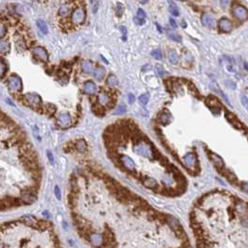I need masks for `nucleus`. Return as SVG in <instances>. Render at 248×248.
I'll return each mask as SVG.
<instances>
[{
    "mask_svg": "<svg viewBox=\"0 0 248 248\" xmlns=\"http://www.w3.org/2000/svg\"><path fill=\"white\" fill-rule=\"evenodd\" d=\"M145 141H143L137 145H134V151L139 155V156H143L145 158H148L150 159H155V152H154V148L153 145L150 143L149 139H147V137H145Z\"/></svg>",
    "mask_w": 248,
    "mask_h": 248,
    "instance_id": "1",
    "label": "nucleus"
},
{
    "mask_svg": "<svg viewBox=\"0 0 248 248\" xmlns=\"http://www.w3.org/2000/svg\"><path fill=\"white\" fill-rule=\"evenodd\" d=\"M182 162L184 163V166L188 169L189 171H196L199 169V162H198V158L195 153L193 152H189L186 154L183 157Z\"/></svg>",
    "mask_w": 248,
    "mask_h": 248,
    "instance_id": "2",
    "label": "nucleus"
},
{
    "mask_svg": "<svg viewBox=\"0 0 248 248\" xmlns=\"http://www.w3.org/2000/svg\"><path fill=\"white\" fill-rule=\"evenodd\" d=\"M37 187H26L23 188L21 193V199L24 204H31L37 200Z\"/></svg>",
    "mask_w": 248,
    "mask_h": 248,
    "instance_id": "3",
    "label": "nucleus"
},
{
    "mask_svg": "<svg viewBox=\"0 0 248 248\" xmlns=\"http://www.w3.org/2000/svg\"><path fill=\"white\" fill-rule=\"evenodd\" d=\"M22 204H24L22 199L13 198L10 196H6L1 199V209L4 211L5 209H9L12 207H18Z\"/></svg>",
    "mask_w": 248,
    "mask_h": 248,
    "instance_id": "4",
    "label": "nucleus"
},
{
    "mask_svg": "<svg viewBox=\"0 0 248 248\" xmlns=\"http://www.w3.org/2000/svg\"><path fill=\"white\" fill-rule=\"evenodd\" d=\"M8 88L10 92H21L23 89V84H22V79L17 75H11L8 79Z\"/></svg>",
    "mask_w": 248,
    "mask_h": 248,
    "instance_id": "5",
    "label": "nucleus"
},
{
    "mask_svg": "<svg viewBox=\"0 0 248 248\" xmlns=\"http://www.w3.org/2000/svg\"><path fill=\"white\" fill-rule=\"evenodd\" d=\"M232 14L237 20L244 22L248 19V9L242 5H235L232 8Z\"/></svg>",
    "mask_w": 248,
    "mask_h": 248,
    "instance_id": "6",
    "label": "nucleus"
},
{
    "mask_svg": "<svg viewBox=\"0 0 248 248\" xmlns=\"http://www.w3.org/2000/svg\"><path fill=\"white\" fill-rule=\"evenodd\" d=\"M72 22L75 23H82L86 19V11L83 7H78L72 12Z\"/></svg>",
    "mask_w": 248,
    "mask_h": 248,
    "instance_id": "7",
    "label": "nucleus"
},
{
    "mask_svg": "<svg viewBox=\"0 0 248 248\" xmlns=\"http://www.w3.org/2000/svg\"><path fill=\"white\" fill-rule=\"evenodd\" d=\"M24 98L26 99L27 103L29 104V106L36 108V109H38L41 105H42V101H41V98L40 96L36 93H27Z\"/></svg>",
    "mask_w": 248,
    "mask_h": 248,
    "instance_id": "8",
    "label": "nucleus"
},
{
    "mask_svg": "<svg viewBox=\"0 0 248 248\" xmlns=\"http://www.w3.org/2000/svg\"><path fill=\"white\" fill-rule=\"evenodd\" d=\"M120 162H121V165L123 166V168L126 169L128 172L132 173L134 172H135V162L129 156L121 155L120 157Z\"/></svg>",
    "mask_w": 248,
    "mask_h": 248,
    "instance_id": "9",
    "label": "nucleus"
},
{
    "mask_svg": "<svg viewBox=\"0 0 248 248\" xmlns=\"http://www.w3.org/2000/svg\"><path fill=\"white\" fill-rule=\"evenodd\" d=\"M33 53L38 60H40L42 62H48V60H49V54H48L47 51L43 47L37 46V47L34 48Z\"/></svg>",
    "mask_w": 248,
    "mask_h": 248,
    "instance_id": "10",
    "label": "nucleus"
},
{
    "mask_svg": "<svg viewBox=\"0 0 248 248\" xmlns=\"http://www.w3.org/2000/svg\"><path fill=\"white\" fill-rule=\"evenodd\" d=\"M83 92L87 94L93 95L97 92V87L96 84L92 80H87L83 84Z\"/></svg>",
    "mask_w": 248,
    "mask_h": 248,
    "instance_id": "11",
    "label": "nucleus"
},
{
    "mask_svg": "<svg viewBox=\"0 0 248 248\" xmlns=\"http://www.w3.org/2000/svg\"><path fill=\"white\" fill-rule=\"evenodd\" d=\"M172 121V115L167 111H162L158 116V122L162 125H168Z\"/></svg>",
    "mask_w": 248,
    "mask_h": 248,
    "instance_id": "12",
    "label": "nucleus"
},
{
    "mask_svg": "<svg viewBox=\"0 0 248 248\" xmlns=\"http://www.w3.org/2000/svg\"><path fill=\"white\" fill-rule=\"evenodd\" d=\"M218 28L220 29L222 32H225V33H229L232 30V23L229 20V19H226V18H223L221 19L219 22H218Z\"/></svg>",
    "mask_w": 248,
    "mask_h": 248,
    "instance_id": "13",
    "label": "nucleus"
},
{
    "mask_svg": "<svg viewBox=\"0 0 248 248\" xmlns=\"http://www.w3.org/2000/svg\"><path fill=\"white\" fill-rule=\"evenodd\" d=\"M72 120L69 113H62L59 115V118H58V123L61 127H69L71 125Z\"/></svg>",
    "mask_w": 248,
    "mask_h": 248,
    "instance_id": "14",
    "label": "nucleus"
},
{
    "mask_svg": "<svg viewBox=\"0 0 248 248\" xmlns=\"http://www.w3.org/2000/svg\"><path fill=\"white\" fill-rule=\"evenodd\" d=\"M141 181L143 183V185L145 187H148V188H151L153 189V190H155V189L159 187L158 185V182L152 178V177H147V176H142L141 178Z\"/></svg>",
    "mask_w": 248,
    "mask_h": 248,
    "instance_id": "15",
    "label": "nucleus"
},
{
    "mask_svg": "<svg viewBox=\"0 0 248 248\" xmlns=\"http://www.w3.org/2000/svg\"><path fill=\"white\" fill-rule=\"evenodd\" d=\"M201 23L208 28H215V20L213 18V16L209 15V14H203L201 17Z\"/></svg>",
    "mask_w": 248,
    "mask_h": 248,
    "instance_id": "16",
    "label": "nucleus"
},
{
    "mask_svg": "<svg viewBox=\"0 0 248 248\" xmlns=\"http://www.w3.org/2000/svg\"><path fill=\"white\" fill-rule=\"evenodd\" d=\"M209 158L210 159L212 160V162L218 168V169H222L224 167V162H223V159L215 153H210L209 154Z\"/></svg>",
    "mask_w": 248,
    "mask_h": 248,
    "instance_id": "17",
    "label": "nucleus"
},
{
    "mask_svg": "<svg viewBox=\"0 0 248 248\" xmlns=\"http://www.w3.org/2000/svg\"><path fill=\"white\" fill-rule=\"evenodd\" d=\"M94 67H93V65L92 64V62H89V61H84L83 64H82V72L85 73V74H88V75H92V74H94Z\"/></svg>",
    "mask_w": 248,
    "mask_h": 248,
    "instance_id": "18",
    "label": "nucleus"
},
{
    "mask_svg": "<svg viewBox=\"0 0 248 248\" xmlns=\"http://www.w3.org/2000/svg\"><path fill=\"white\" fill-rule=\"evenodd\" d=\"M75 148L79 152V153H85L88 149V145L84 139H79L75 143Z\"/></svg>",
    "mask_w": 248,
    "mask_h": 248,
    "instance_id": "19",
    "label": "nucleus"
},
{
    "mask_svg": "<svg viewBox=\"0 0 248 248\" xmlns=\"http://www.w3.org/2000/svg\"><path fill=\"white\" fill-rule=\"evenodd\" d=\"M145 13L143 9H139L137 10L136 17H134V23L138 25H143L145 23Z\"/></svg>",
    "mask_w": 248,
    "mask_h": 248,
    "instance_id": "20",
    "label": "nucleus"
},
{
    "mask_svg": "<svg viewBox=\"0 0 248 248\" xmlns=\"http://www.w3.org/2000/svg\"><path fill=\"white\" fill-rule=\"evenodd\" d=\"M98 102H99V104H101L102 106H103V105H107L108 106L111 103V99H110V96L107 93L103 92V93H101L99 94V96H98Z\"/></svg>",
    "mask_w": 248,
    "mask_h": 248,
    "instance_id": "21",
    "label": "nucleus"
},
{
    "mask_svg": "<svg viewBox=\"0 0 248 248\" xmlns=\"http://www.w3.org/2000/svg\"><path fill=\"white\" fill-rule=\"evenodd\" d=\"M105 75H106V69L104 66H98L96 67L95 71H94V78L95 79L97 80H102L104 78H105Z\"/></svg>",
    "mask_w": 248,
    "mask_h": 248,
    "instance_id": "22",
    "label": "nucleus"
},
{
    "mask_svg": "<svg viewBox=\"0 0 248 248\" xmlns=\"http://www.w3.org/2000/svg\"><path fill=\"white\" fill-rule=\"evenodd\" d=\"M103 236H101L98 233H93L91 237V243L94 246H100L103 244Z\"/></svg>",
    "mask_w": 248,
    "mask_h": 248,
    "instance_id": "23",
    "label": "nucleus"
},
{
    "mask_svg": "<svg viewBox=\"0 0 248 248\" xmlns=\"http://www.w3.org/2000/svg\"><path fill=\"white\" fill-rule=\"evenodd\" d=\"M10 51V44L9 41L1 39L0 40V51L1 53H8Z\"/></svg>",
    "mask_w": 248,
    "mask_h": 248,
    "instance_id": "24",
    "label": "nucleus"
},
{
    "mask_svg": "<svg viewBox=\"0 0 248 248\" xmlns=\"http://www.w3.org/2000/svg\"><path fill=\"white\" fill-rule=\"evenodd\" d=\"M168 59L171 64L176 65L178 63V55L174 51H170L168 52Z\"/></svg>",
    "mask_w": 248,
    "mask_h": 248,
    "instance_id": "25",
    "label": "nucleus"
},
{
    "mask_svg": "<svg viewBox=\"0 0 248 248\" xmlns=\"http://www.w3.org/2000/svg\"><path fill=\"white\" fill-rule=\"evenodd\" d=\"M226 118L228 119V121L233 125V126H237V125H240L241 126V123L239 122V121L237 120V118L236 117L233 115V114H231V113H227L226 114ZM242 127V126H241Z\"/></svg>",
    "mask_w": 248,
    "mask_h": 248,
    "instance_id": "26",
    "label": "nucleus"
},
{
    "mask_svg": "<svg viewBox=\"0 0 248 248\" xmlns=\"http://www.w3.org/2000/svg\"><path fill=\"white\" fill-rule=\"evenodd\" d=\"M93 110L97 116H104L105 115V108L101 104H94L93 107Z\"/></svg>",
    "mask_w": 248,
    "mask_h": 248,
    "instance_id": "27",
    "label": "nucleus"
},
{
    "mask_svg": "<svg viewBox=\"0 0 248 248\" xmlns=\"http://www.w3.org/2000/svg\"><path fill=\"white\" fill-rule=\"evenodd\" d=\"M59 14H60V16H62V17H64V18H65V17H67L68 15H69V12H70V10H69V7L66 5V4H64V5H62L61 7H60V9H59Z\"/></svg>",
    "mask_w": 248,
    "mask_h": 248,
    "instance_id": "28",
    "label": "nucleus"
},
{
    "mask_svg": "<svg viewBox=\"0 0 248 248\" xmlns=\"http://www.w3.org/2000/svg\"><path fill=\"white\" fill-rule=\"evenodd\" d=\"M37 27H38V29L40 30L41 33H43V34H47L48 33V26H47V23L44 21L38 20L37 22Z\"/></svg>",
    "mask_w": 248,
    "mask_h": 248,
    "instance_id": "29",
    "label": "nucleus"
},
{
    "mask_svg": "<svg viewBox=\"0 0 248 248\" xmlns=\"http://www.w3.org/2000/svg\"><path fill=\"white\" fill-rule=\"evenodd\" d=\"M166 32H167L168 37H169L171 39H173V40H174V41H176V42H181V41H182L181 37H180L179 35H177L176 33H174V32H173L172 30H170V29H166Z\"/></svg>",
    "mask_w": 248,
    "mask_h": 248,
    "instance_id": "30",
    "label": "nucleus"
},
{
    "mask_svg": "<svg viewBox=\"0 0 248 248\" xmlns=\"http://www.w3.org/2000/svg\"><path fill=\"white\" fill-rule=\"evenodd\" d=\"M225 67H226V69L229 71V72H230V73H235V66H234V65H233V62L230 60V59H225Z\"/></svg>",
    "mask_w": 248,
    "mask_h": 248,
    "instance_id": "31",
    "label": "nucleus"
},
{
    "mask_svg": "<svg viewBox=\"0 0 248 248\" xmlns=\"http://www.w3.org/2000/svg\"><path fill=\"white\" fill-rule=\"evenodd\" d=\"M107 85L110 86V87H115V86H117V85L119 84V80H118V79H117L116 76L110 75V76L107 78Z\"/></svg>",
    "mask_w": 248,
    "mask_h": 248,
    "instance_id": "32",
    "label": "nucleus"
},
{
    "mask_svg": "<svg viewBox=\"0 0 248 248\" xmlns=\"http://www.w3.org/2000/svg\"><path fill=\"white\" fill-rule=\"evenodd\" d=\"M7 71H8V65H7V63H5L4 59H1V63H0V73H1V79L4 78Z\"/></svg>",
    "mask_w": 248,
    "mask_h": 248,
    "instance_id": "33",
    "label": "nucleus"
},
{
    "mask_svg": "<svg viewBox=\"0 0 248 248\" xmlns=\"http://www.w3.org/2000/svg\"><path fill=\"white\" fill-rule=\"evenodd\" d=\"M169 4H170V11H171V13L173 14V16H178L179 15V11H178V9H177L176 3L171 1V2H169Z\"/></svg>",
    "mask_w": 248,
    "mask_h": 248,
    "instance_id": "34",
    "label": "nucleus"
},
{
    "mask_svg": "<svg viewBox=\"0 0 248 248\" xmlns=\"http://www.w3.org/2000/svg\"><path fill=\"white\" fill-rule=\"evenodd\" d=\"M148 98H149V95L148 93H144L142 95H140L139 97V102H140V104L142 106H145L148 104Z\"/></svg>",
    "mask_w": 248,
    "mask_h": 248,
    "instance_id": "35",
    "label": "nucleus"
},
{
    "mask_svg": "<svg viewBox=\"0 0 248 248\" xmlns=\"http://www.w3.org/2000/svg\"><path fill=\"white\" fill-rule=\"evenodd\" d=\"M124 12V7L123 5L121 3V2H118L117 3V16H122V14Z\"/></svg>",
    "mask_w": 248,
    "mask_h": 248,
    "instance_id": "36",
    "label": "nucleus"
},
{
    "mask_svg": "<svg viewBox=\"0 0 248 248\" xmlns=\"http://www.w3.org/2000/svg\"><path fill=\"white\" fill-rule=\"evenodd\" d=\"M151 55L155 58L157 60H160L162 58V53L159 50H154L152 52H151Z\"/></svg>",
    "mask_w": 248,
    "mask_h": 248,
    "instance_id": "37",
    "label": "nucleus"
},
{
    "mask_svg": "<svg viewBox=\"0 0 248 248\" xmlns=\"http://www.w3.org/2000/svg\"><path fill=\"white\" fill-rule=\"evenodd\" d=\"M126 110H127V108H126V107L124 105H120L118 107V108H117L115 114L116 115H122V114H124L126 112Z\"/></svg>",
    "mask_w": 248,
    "mask_h": 248,
    "instance_id": "38",
    "label": "nucleus"
},
{
    "mask_svg": "<svg viewBox=\"0 0 248 248\" xmlns=\"http://www.w3.org/2000/svg\"><path fill=\"white\" fill-rule=\"evenodd\" d=\"M156 70H157L159 77H163L165 75V71H164V69H163V67L162 65H156Z\"/></svg>",
    "mask_w": 248,
    "mask_h": 248,
    "instance_id": "39",
    "label": "nucleus"
},
{
    "mask_svg": "<svg viewBox=\"0 0 248 248\" xmlns=\"http://www.w3.org/2000/svg\"><path fill=\"white\" fill-rule=\"evenodd\" d=\"M241 100H242V104H243V107L248 110V98L245 95H243Z\"/></svg>",
    "mask_w": 248,
    "mask_h": 248,
    "instance_id": "40",
    "label": "nucleus"
},
{
    "mask_svg": "<svg viewBox=\"0 0 248 248\" xmlns=\"http://www.w3.org/2000/svg\"><path fill=\"white\" fill-rule=\"evenodd\" d=\"M6 26L4 25L3 23H1V24H0V37H1V39H3V37L5 36V33H6Z\"/></svg>",
    "mask_w": 248,
    "mask_h": 248,
    "instance_id": "41",
    "label": "nucleus"
},
{
    "mask_svg": "<svg viewBox=\"0 0 248 248\" xmlns=\"http://www.w3.org/2000/svg\"><path fill=\"white\" fill-rule=\"evenodd\" d=\"M121 31L122 33V40L125 41L127 39V28L124 26H121Z\"/></svg>",
    "mask_w": 248,
    "mask_h": 248,
    "instance_id": "42",
    "label": "nucleus"
},
{
    "mask_svg": "<svg viewBox=\"0 0 248 248\" xmlns=\"http://www.w3.org/2000/svg\"><path fill=\"white\" fill-rule=\"evenodd\" d=\"M241 188L242 190L248 194V182H242L241 183Z\"/></svg>",
    "mask_w": 248,
    "mask_h": 248,
    "instance_id": "43",
    "label": "nucleus"
},
{
    "mask_svg": "<svg viewBox=\"0 0 248 248\" xmlns=\"http://www.w3.org/2000/svg\"><path fill=\"white\" fill-rule=\"evenodd\" d=\"M54 193H55V196L58 200H61V191H60V188L57 186L54 188Z\"/></svg>",
    "mask_w": 248,
    "mask_h": 248,
    "instance_id": "44",
    "label": "nucleus"
},
{
    "mask_svg": "<svg viewBox=\"0 0 248 248\" xmlns=\"http://www.w3.org/2000/svg\"><path fill=\"white\" fill-rule=\"evenodd\" d=\"M241 223L244 227H248V217L247 216H243L241 218Z\"/></svg>",
    "mask_w": 248,
    "mask_h": 248,
    "instance_id": "45",
    "label": "nucleus"
},
{
    "mask_svg": "<svg viewBox=\"0 0 248 248\" xmlns=\"http://www.w3.org/2000/svg\"><path fill=\"white\" fill-rule=\"evenodd\" d=\"M47 155H48V158H49L50 162H51V164H53V163H54V158H53L52 153H51L50 150H48V151H47Z\"/></svg>",
    "mask_w": 248,
    "mask_h": 248,
    "instance_id": "46",
    "label": "nucleus"
},
{
    "mask_svg": "<svg viewBox=\"0 0 248 248\" xmlns=\"http://www.w3.org/2000/svg\"><path fill=\"white\" fill-rule=\"evenodd\" d=\"M91 4L93 5V11L95 13L97 11V9H98V4H99V2L98 1H92Z\"/></svg>",
    "mask_w": 248,
    "mask_h": 248,
    "instance_id": "47",
    "label": "nucleus"
},
{
    "mask_svg": "<svg viewBox=\"0 0 248 248\" xmlns=\"http://www.w3.org/2000/svg\"><path fill=\"white\" fill-rule=\"evenodd\" d=\"M60 81H61V82H64V83H67V81H68V77H66V75L61 76V77H60Z\"/></svg>",
    "mask_w": 248,
    "mask_h": 248,
    "instance_id": "48",
    "label": "nucleus"
},
{
    "mask_svg": "<svg viewBox=\"0 0 248 248\" xmlns=\"http://www.w3.org/2000/svg\"><path fill=\"white\" fill-rule=\"evenodd\" d=\"M134 100H135L134 95H133V94H129V103H130V104H133L134 102Z\"/></svg>",
    "mask_w": 248,
    "mask_h": 248,
    "instance_id": "49",
    "label": "nucleus"
},
{
    "mask_svg": "<svg viewBox=\"0 0 248 248\" xmlns=\"http://www.w3.org/2000/svg\"><path fill=\"white\" fill-rule=\"evenodd\" d=\"M170 23H171V25H172L173 27H174V28H176V27L177 26L176 23V21L173 20V19H170Z\"/></svg>",
    "mask_w": 248,
    "mask_h": 248,
    "instance_id": "50",
    "label": "nucleus"
},
{
    "mask_svg": "<svg viewBox=\"0 0 248 248\" xmlns=\"http://www.w3.org/2000/svg\"><path fill=\"white\" fill-rule=\"evenodd\" d=\"M244 65H245V69H246V70H248V63H246Z\"/></svg>",
    "mask_w": 248,
    "mask_h": 248,
    "instance_id": "51",
    "label": "nucleus"
},
{
    "mask_svg": "<svg viewBox=\"0 0 248 248\" xmlns=\"http://www.w3.org/2000/svg\"><path fill=\"white\" fill-rule=\"evenodd\" d=\"M141 4H145V3H148V1H140Z\"/></svg>",
    "mask_w": 248,
    "mask_h": 248,
    "instance_id": "52",
    "label": "nucleus"
}]
</instances>
